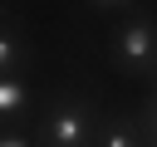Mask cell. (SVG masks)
<instances>
[{
    "label": "cell",
    "mask_w": 157,
    "mask_h": 147,
    "mask_svg": "<svg viewBox=\"0 0 157 147\" xmlns=\"http://www.w3.org/2000/svg\"><path fill=\"white\" fill-rule=\"evenodd\" d=\"M98 132H103V118L88 93H54L49 98V113L39 127L44 147H98Z\"/></svg>",
    "instance_id": "obj_1"
},
{
    "label": "cell",
    "mask_w": 157,
    "mask_h": 147,
    "mask_svg": "<svg viewBox=\"0 0 157 147\" xmlns=\"http://www.w3.org/2000/svg\"><path fill=\"white\" fill-rule=\"evenodd\" d=\"M108 59L118 74L128 78H142V74H157V15L152 10H132L113 39H108Z\"/></svg>",
    "instance_id": "obj_2"
},
{
    "label": "cell",
    "mask_w": 157,
    "mask_h": 147,
    "mask_svg": "<svg viewBox=\"0 0 157 147\" xmlns=\"http://www.w3.org/2000/svg\"><path fill=\"white\" fill-rule=\"evenodd\" d=\"M34 108V88L20 74H0V123H25Z\"/></svg>",
    "instance_id": "obj_3"
},
{
    "label": "cell",
    "mask_w": 157,
    "mask_h": 147,
    "mask_svg": "<svg viewBox=\"0 0 157 147\" xmlns=\"http://www.w3.org/2000/svg\"><path fill=\"white\" fill-rule=\"evenodd\" d=\"M25 64H29V39H25L20 20L5 15L0 20V74H20Z\"/></svg>",
    "instance_id": "obj_4"
},
{
    "label": "cell",
    "mask_w": 157,
    "mask_h": 147,
    "mask_svg": "<svg viewBox=\"0 0 157 147\" xmlns=\"http://www.w3.org/2000/svg\"><path fill=\"white\" fill-rule=\"evenodd\" d=\"M98 147H147V137H142V123L137 118H108L103 123V132H98Z\"/></svg>",
    "instance_id": "obj_5"
},
{
    "label": "cell",
    "mask_w": 157,
    "mask_h": 147,
    "mask_svg": "<svg viewBox=\"0 0 157 147\" xmlns=\"http://www.w3.org/2000/svg\"><path fill=\"white\" fill-rule=\"evenodd\" d=\"M137 123H142V137H147V147H157V103H142Z\"/></svg>",
    "instance_id": "obj_6"
},
{
    "label": "cell",
    "mask_w": 157,
    "mask_h": 147,
    "mask_svg": "<svg viewBox=\"0 0 157 147\" xmlns=\"http://www.w3.org/2000/svg\"><path fill=\"white\" fill-rule=\"evenodd\" d=\"M0 147H39L25 127H15V132H0Z\"/></svg>",
    "instance_id": "obj_7"
},
{
    "label": "cell",
    "mask_w": 157,
    "mask_h": 147,
    "mask_svg": "<svg viewBox=\"0 0 157 147\" xmlns=\"http://www.w3.org/2000/svg\"><path fill=\"white\" fill-rule=\"evenodd\" d=\"M88 10H132L137 0H83Z\"/></svg>",
    "instance_id": "obj_8"
},
{
    "label": "cell",
    "mask_w": 157,
    "mask_h": 147,
    "mask_svg": "<svg viewBox=\"0 0 157 147\" xmlns=\"http://www.w3.org/2000/svg\"><path fill=\"white\" fill-rule=\"evenodd\" d=\"M0 20H5V10H0Z\"/></svg>",
    "instance_id": "obj_9"
}]
</instances>
